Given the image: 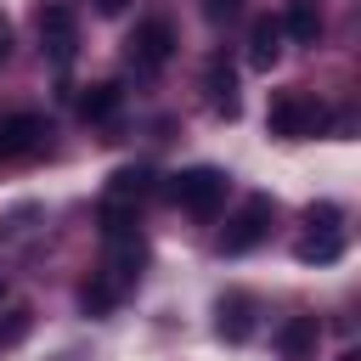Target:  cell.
Masks as SVG:
<instances>
[{"label":"cell","mask_w":361,"mask_h":361,"mask_svg":"<svg viewBox=\"0 0 361 361\" xmlns=\"http://www.w3.org/2000/svg\"><path fill=\"white\" fill-rule=\"evenodd\" d=\"M350 361H355V355H350Z\"/></svg>","instance_id":"cell-22"},{"label":"cell","mask_w":361,"mask_h":361,"mask_svg":"<svg viewBox=\"0 0 361 361\" xmlns=\"http://www.w3.org/2000/svg\"><path fill=\"white\" fill-rule=\"evenodd\" d=\"M265 130H271L276 141H310V135L327 130V107H322L316 96H305V90H282V96H271V107H265Z\"/></svg>","instance_id":"cell-1"},{"label":"cell","mask_w":361,"mask_h":361,"mask_svg":"<svg viewBox=\"0 0 361 361\" xmlns=\"http://www.w3.org/2000/svg\"><path fill=\"white\" fill-rule=\"evenodd\" d=\"M39 51L56 68L73 62V51H79V17H73V6H39Z\"/></svg>","instance_id":"cell-5"},{"label":"cell","mask_w":361,"mask_h":361,"mask_svg":"<svg viewBox=\"0 0 361 361\" xmlns=\"http://www.w3.org/2000/svg\"><path fill=\"white\" fill-rule=\"evenodd\" d=\"M23 333H28V310H6V316H0V350L17 344Z\"/></svg>","instance_id":"cell-16"},{"label":"cell","mask_w":361,"mask_h":361,"mask_svg":"<svg viewBox=\"0 0 361 361\" xmlns=\"http://www.w3.org/2000/svg\"><path fill=\"white\" fill-rule=\"evenodd\" d=\"M214 333L226 338V344H248L254 338V299L248 293H220V305H214Z\"/></svg>","instance_id":"cell-7"},{"label":"cell","mask_w":361,"mask_h":361,"mask_svg":"<svg viewBox=\"0 0 361 361\" xmlns=\"http://www.w3.org/2000/svg\"><path fill=\"white\" fill-rule=\"evenodd\" d=\"M6 51H11V23L0 17V62H6Z\"/></svg>","instance_id":"cell-20"},{"label":"cell","mask_w":361,"mask_h":361,"mask_svg":"<svg viewBox=\"0 0 361 361\" xmlns=\"http://www.w3.org/2000/svg\"><path fill=\"white\" fill-rule=\"evenodd\" d=\"M141 265H147V243H141L135 231L107 237V265H102V276H113L118 288H130V282L141 276Z\"/></svg>","instance_id":"cell-8"},{"label":"cell","mask_w":361,"mask_h":361,"mask_svg":"<svg viewBox=\"0 0 361 361\" xmlns=\"http://www.w3.org/2000/svg\"><path fill=\"white\" fill-rule=\"evenodd\" d=\"M276 56H282V23L276 17H254V28H248V62L271 68Z\"/></svg>","instance_id":"cell-12"},{"label":"cell","mask_w":361,"mask_h":361,"mask_svg":"<svg viewBox=\"0 0 361 361\" xmlns=\"http://www.w3.org/2000/svg\"><path fill=\"white\" fill-rule=\"evenodd\" d=\"M124 56H130L141 73L169 68V56H175V23H169V17H141V23L130 28V39H124Z\"/></svg>","instance_id":"cell-4"},{"label":"cell","mask_w":361,"mask_h":361,"mask_svg":"<svg viewBox=\"0 0 361 361\" xmlns=\"http://www.w3.org/2000/svg\"><path fill=\"white\" fill-rule=\"evenodd\" d=\"M282 34H293L299 45H316V34H322V0H288Z\"/></svg>","instance_id":"cell-13"},{"label":"cell","mask_w":361,"mask_h":361,"mask_svg":"<svg viewBox=\"0 0 361 361\" xmlns=\"http://www.w3.org/2000/svg\"><path fill=\"white\" fill-rule=\"evenodd\" d=\"M271 220H276V203H271V197H243V209L226 220V231L214 237V248H220V254H248V248L265 243Z\"/></svg>","instance_id":"cell-3"},{"label":"cell","mask_w":361,"mask_h":361,"mask_svg":"<svg viewBox=\"0 0 361 361\" xmlns=\"http://www.w3.org/2000/svg\"><path fill=\"white\" fill-rule=\"evenodd\" d=\"M45 147V118L39 113H6L0 118V164H28Z\"/></svg>","instance_id":"cell-6"},{"label":"cell","mask_w":361,"mask_h":361,"mask_svg":"<svg viewBox=\"0 0 361 361\" xmlns=\"http://www.w3.org/2000/svg\"><path fill=\"white\" fill-rule=\"evenodd\" d=\"M305 265H333L338 254H344V231L338 226H310V237H299V248H293Z\"/></svg>","instance_id":"cell-11"},{"label":"cell","mask_w":361,"mask_h":361,"mask_svg":"<svg viewBox=\"0 0 361 361\" xmlns=\"http://www.w3.org/2000/svg\"><path fill=\"white\" fill-rule=\"evenodd\" d=\"M203 17L209 23H231L237 17V0H203Z\"/></svg>","instance_id":"cell-17"},{"label":"cell","mask_w":361,"mask_h":361,"mask_svg":"<svg viewBox=\"0 0 361 361\" xmlns=\"http://www.w3.org/2000/svg\"><path fill=\"white\" fill-rule=\"evenodd\" d=\"M118 102H124V90L102 79V85H90V90L79 96V118H85V124H107V118L118 113Z\"/></svg>","instance_id":"cell-14"},{"label":"cell","mask_w":361,"mask_h":361,"mask_svg":"<svg viewBox=\"0 0 361 361\" xmlns=\"http://www.w3.org/2000/svg\"><path fill=\"white\" fill-rule=\"evenodd\" d=\"M305 220H310V226H338V209H333V203H310Z\"/></svg>","instance_id":"cell-18"},{"label":"cell","mask_w":361,"mask_h":361,"mask_svg":"<svg viewBox=\"0 0 361 361\" xmlns=\"http://www.w3.org/2000/svg\"><path fill=\"white\" fill-rule=\"evenodd\" d=\"M203 90H209V107H214V113L237 118V73H231L226 56H214V62L203 68Z\"/></svg>","instance_id":"cell-10"},{"label":"cell","mask_w":361,"mask_h":361,"mask_svg":"<svg viewBox=\"0 0 361 361\" xmlns=\"http://www.w3.org/2000/svg\"><path fill=\"white\" fill-rule=\"evenodd\" d=\"M0 293H6V271H0Z\"/></svg>","instance_id":"cell-21"},{"label":"cell","mask_w":361,"mask_h":361,"mask_svg":"<svg viewBox=\"0 0 361 361\" xmlns=\"http://www.w3.org/2000/svg\"><path fill=\"white\" fill-rule=\"evenodd\" d=\"M124 6H130V0H96V11H102V17H118Z\"/></svg>","instance_id":"cell-19"},{"label":"cell","mask_w":361,"mask_h":361,"mask_svg":"<svg viewBox=\"0 0 361 361\" xmlns=\"http://www.w3.org/2000/svg\"><path fill=\"white\" fill-rule=\"evenodd\" d=\"M316 344H322V322H316V316H288V322L276 327L282 361H316Z\"/></svg>","instance_id":"cell-9"},{"label":"cell","mask_w":361,"mask_h":361,"mask_svg":"<svg viewBox=\"0 0 361 361\" xmlns=\"http://www.w3.org/2000/svg\"><path fill=\"white\" fill-rule=\"evenodd\" d=\"M118 299H124V288H118L113 276H90V282L79 288V305H85L90 316H107V310H113Z\"/></svg>","instance_id":"cell-15"},{"label":"cell","mask_w":361,"mask_h":361,"mask_svg":"<svg viewBox=\"0 0 361 361\" xmlns=\"http://www.w3.org/2000/svg\"><path fill=\"white\" fill-rule=\"evenodd\" d=\"M169 203H175V209H186V214H197V220H214V214H220V203H226V175H220V169H209V164L180 169V175L169 180Z\"/></svg>","instance_id":"cell-2"}]
</instances>
